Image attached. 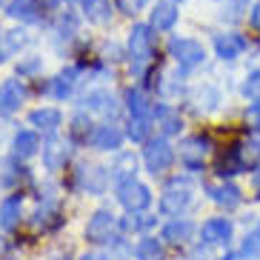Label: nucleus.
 Wrapping results in <instances>:
<instances>
[{"label": "nucleus", "instance_id": "f257e3e1", "mask_svg": "<svg viewBox=\"0 0 260 260\" xmlns=\"http://www.w3.org/2000/svg\"><path fill=\"white\" fill-rule=\"evenodd\" d=\"M152 26L146 23H135L129 31V40H126V54H129V63H132V75L135 77H143L149 72L154 60V35H152Z\"/></svg>", "mask_w": 260, "mask_h": 260}, {"label": "nucleus", "instance_id": "f03ea898", "mask_svg": "<svg viewBox=\"0 0 260 260\" xmlns=\"http://www.w3.org/2000/svg\"><path fill=\"white\" fill-rule=\"evenodd\" d=\"M191 200H194V191H191L189 177H172L166 183V189L160 191L157 212H160L163 217H180V214L191 206Z\"/></svg>", "mask_w": 260, "mask_h": 260}, {"label": "nucleus", "instance_id": "7ed1b4c3", "mask_svg": "<svg viewBox=\"0 0 260 260\" xmlns=\"http://www.w3.org/2000/svg\"><path fill=\"white\" fill-rule=\"evenodd\" d=\"M146 149H143V163H146V172L149 175H166L172 163H175V146L169 143L166 135H157V138H149L146 140Z\"/></svg>", "mask_w": 260, "mask_h": 260}, {"label": "nucleus", "instance_id": "20e7f679", "mask_svg": "<svg viewBox=\"0 0 260 260\" xmlns=\"http://www.w3.org/2000/svg\"><path fill=\"white\" fill-rule=\"evenodd\" d=\"M180 163H183L189 172H200V169L206 166L209 154H212L214 143L209 135H189V138L180 140Z\"/></svg>", "mask_w": 260, "mask_h": 260}, {"label": "nucleus", "instance_id": "39448f33", "mask_svg": "<svg viewBox=\"0 0 260 260\" xmlns=\"http://www.w3.org/2000/svg\"><path fill=\"white\" fill-rule=\"evenodd\" d=\"M169 57L180 69H198L206 63V46L191 38H172L169 40Z\"/></svg>", "mask_w": 260, "mask_h": 260}, {"label": "nucleus", "instance_id": "423d86ee", "mask_svg": "<svg viewBox=\"0 0 260 260\" xmlns=\"http://www.w3.org/2000/svg\"><path fill=\"white\" fill-rule=\"evenodd\" d=\"M115 194H117V203H120L126 212H146V209L152 206V189L146 183H140L138 177L117 183Z\"/></svg>", "mask_w": 260, "mask_h": 260}, {"label": "nucleus", "instance_id": "0eeeda50", "mask_svg": "<svg viewBox=\"0 0 260 260\" xmlns=\"http://www.w3.org/2000/svg\"><path fill=\"white\" fill-rule=\"evenodd\" d=\"M109 180H112L109 169L94 166V163H80L75 169V186L80 191H86V194H103Z\"/></svg>", "mask_w": 260, "mask_h": 260}, {"label": "nucleus", "instance_id": "6e6552de", "mask_svg": "<svg viewBox=\"0 0 260 260\" xmlns=\"http://www.w3.org/2000/svg\"><path fill=\"white\" fill-rule=\"evenodd\" d=\"M117 220H120V217H115L109 209H98V212L89 217V223H86V240H89V243H109V240L115 237Z\"/></svg>", "mask_w": 260, "mask_h": 260}, {"label": "nucleus", "instance_id": "1a4fd4ad", "mask_svg": "<svg viewBox=\"0 0 260 260\" xmlns=\"http://www.w3.org/2000/svg\"><path fill=\"white\" fill-rule=\"evenodd\" d=\"M29 98V89H26L23 80H15V77H9L0 83V115L3 117H12L20 112V106L26 103Z\"/></svg>", "mask_w": 260, "mask_h": 260}, {"label": "nucleus", "instance_id": "9d476101", "mask_svg": "<svg viewBox=\"0 0 260 260\" xmlns=\"http://www.w3.org/2000/svg\"><path fill=\"white\" fill-rule=\"evenodd\" d=\"M232 232H235V223L229 217H209L206 223H200V240L206 246H229Z\"/></svg>", "mask_w": 260, "mask_h": 260}, {"label": "nucleus", "instance_id": "9b49d317", "mask_svg": "<svg viewBox=\"0 0 260 260\" xmlns=\"http://www.w3.org/2000/svg\"><path fill=\"white\" fill-rule=\"evenodd\" d=\"M123 140H126V132H123L117 123H100V126H94L89 143H92L98 152H120Z\"/></svg>", "mask_w": 260, "mask_h": 260}, {"label": "nucleus", "instance_id": "f8f14e48", "mask_svg": "<svg viewBox=\"0 0 260 260\" xmlns=\"http://www.w3.org/2000/svg\"><path fill=\"white\" fill-rule=\"evenodd\" d=\"M209 198H212L214 206L226 209V212H232V209H237L240 203H243V191H240V186H235L232 180H220V183H209L206 186Z\"/></svg>", "mask_w": 260, "mask_h": 260}, {"label": "nucleus", "instance_id": "ddd939ff", "mask_svg": "<svg viewBox=\"0 0 260 260\" xmlns=\"http://www.w3.org/2000/svg\"><path fill=\"white\" fill-rule=\"evenodd\" d=\"M200 226H194V223L189 220V217H172V220L166 223L160 229V240L163 243H169V246H183V243H189L191 237H194V232H198Z\"/></svg>", "mask_w": 260, "mask_h": 260}, {"label": "nucleus", "instance_id": "4468645a", "mask_svg": "<svg viewBox=\"0 0 260 260\" xmlns=\"http://www.w3.org/2000/svg\"><path fill=\"white\" fill-rule=\"evenodd\" d=\"M246 49H249V40H246L243 35H237V31H226V35H217V38H214V54H217L223 63L237 60Z\"/></svg>", "mask_w": 260, "mask_h": 260}, {"label": "nucleus", "instance_id": "2eb2a0df", "mask_svg": "<svg viewBox=\"0 0 260 260\" xmlns=\"http://www.w3.org/2000/svg\"><path fill=\"white\" fill-rule=\"evenodd\" d=\"M80 109H86L89 115H103V117H115L117 112V100L106 89H94V92L80 98Z\"/></svg>", "mask_w": 260, "mask_h": 260}, {"label": "nucleus", "instance_id": "dca6fc26", "mask_svg": "<svg viewBox=\"0 0 260 260\" xmlns=\"http://www.w3.org/2000/svg\"><path fill=\"white\" fill-rule=\"evenodd\" d=\"M152 117H154V123H157L160 135H166V138H172V135H180V129H183V117H180V109L169 106V103H154Z\"/></svg>", "mask_w": 260, "mask_h": 260}, {"label": "nucleus", "instance_id": "f3484780", "mask_svg": "<svg viewBox=\"0 0 260 260\" xmlns=\"http://www.w3.org/2000/svg\"><path fill=\"white\" fill-rule=\"evenodd\" d=\"M69 160V143L57 135H49L46 146H43V166L46 172H60Z\"/></svg>", "mask_w": 260, "mask_h": 260}, {"label": "nucleus", "instance_id": "a211bd4d", "mask_svg": "<svg viewBox=\"0 0 260 260\" xmlns=\"http://www.w3.org/2000/svg\"><path fill=\"white\" fill-rule=\"evenodd\" d=\"M20 214H23V191H12L3 203H0V229L15 232L20 226Z\"/></svg>", "mask_w": 260, "mask_h": 260}, {"label": "nucleus", "instance_id": "6ab92c4d", "mask_svg": "<svg viewBox=\"0 0 260 260\" xmlns=\"http://www.w3.org/2000/svg\"><path fill=\"white\" fill-rule=\"evenodd\" d=\"M60 123H63L60 109L40 106V109H31V112H29V126H35V129L43 132V135H57Z\"/></svg>", "mask_w": 260, "mask_h": 260}, {"label": "nucleus", "instance_id": "aec40b11", "mask_svg": "<svg viewBox=\"0 0 260 260\" xmlns=\"http://www.w3.org/2000/svg\"><path fill=\"white\" fill-rule=\"evenodd\" d=\"M77 77H80V69H77V66H69V69L57 72L54 80H49V94H52L54 100H66L72 92H75Z\"/></svg>", "mask_w": 260, "mask_h": 260}, {"label": "nucleus", "instance_id": "412c9836", "mask_svg": "<svg viewBox=\"0 0 260 260\" xmlns=\"http://www.w3.org/2000/svg\"><path fill=\"white\" fill-rule=\"evenodd\" d=\"M177 3L175 0H160L157 6L152 9V17H149V26H152L154 31H169L172 26L177 23Z\"/></svg>", "mask_w": 260, "mask_h": 260}, {"label": "nucleus", "instance_id": "4be33fe9", "mask_svg": "<svg viewBox=\"0 0 260 260\" xmlns=\"http://www.w3.org/2000/svg\"><path fill=\"white\" fill-rule=\"evenodd\" d=\"M40 149V138H38V129H20L15 132V138H12V154L26 160V157H35Z\"/></svg>", "mask_w": 260, "mask_h": 260}, {"label": "nucleus", "instance_id": "5701e85b", "mask_svg": "<svg viewBox=\"0 0 260 260\" xmlns=\"http://www.w3.org/2000/svg\"><path fill=\"white\" fill-rule=\"evenodd\" d=\"M109 175H112V183H123V180H132V177L138 175V154L135 152H117L115 157V166L109 169Z\"/></svg>", "mask_w": 260, "mask_h": 260}, {"label": "nucleus", "instance_id": "b1692460", "mask_svg": "<svg viewBox=\"0 0 260 260\" xmlns=\"http://www.w3.org/2000/svg\"><path fill=\"white\" fill-rule=\"evenodd\" d=\"M6 15L20 23H38L40 20V3L38 0H12L6 9Z\"/></svg>", "mask_w": 260, "mask_h": 260}, {"label": "nucleus", "instance_id": "393cba45", "mask_svg": "<svg viewBox=\"0 0 260 260\" xmlns=\"http://www.w3.org/2000/svg\"><path fill=\"white\" fill-rule=\"evenodd\" d=\"M157 226V217H152V214H143V212H129L126 217H120L117 220V229L126 232V235H143V232L154 229Z\"/></svg>", "mask_w": 260, "mask_h": 260}, {"label": "nucleus", "instance_id": "a878e982", "mask_svg": "<svg viewBox=\"0 0 260 260\" xmlns=\"http://www.w3.org/2000/svg\"><path fill=\"white\" fill-rule=\"evenodd\" d=\"M29 31L26 29H15V31H6L3 35V40H0V63L3 60H9L12 54H17V52H23L26 46H29Z\"/></svg>", "mask_w": 260, "mask_h": 260}, {"label": "nucleus", "instance_id": "bb28decb", "mask_svg": "<svg viewBox=\"0 0 260 260\" xmlns=\"http://www.w3.org/2000/svg\"><path fill=\"white\" fill-rule=\"evenodd\" d=\"M154 129V117L152 115H129V129H126V138L135 140V143H146L152 138Z\"/></svg>", "mask_w": 260, "mask_h": 260}, {"label": "nucleus", "instance_id": "cd10ccee", "mask_svg": "<svg viewBox=\"0 0 260 260\" xmlns=\"http://www.w3.org/2000/svg\"><path fill=\"white\" fill-rule=\"evenodd\" d=\"M126 109H129V115H152L154 103L146 98V92L140 86H129L126 89Z\"/></svg>", "mask_w": 260, "mask_h": 260}, {"label": "nucleus", "instance_id": "c85d7f7f", "mask_svg": "<svg viewBox=\"0 0 260 260\" xmlns=\"http://www.w3.org/2000/svg\"><path fill=\"white\" fill-rule=\"evenodd\" d=\"M191 103H198V109H203V112H214V109L223 103L220 98V89L217 86H198L194 89V94H191Z\"/></svg>", "mask_w": 260, "mask_h": 260}, {"label": "nucleus", "instance_id": "c756f323", "mask_svg": "<svg viewBox=\"0 0 260 260\" xmlns=\"http://www.w3.org/2000/svg\"><path fill=\"white\" fill-rule=\"evenodd\" d=\"M35 226H54V223H60V206H57V200L52 198H43V203H40L38 209H35Z\"/></svg>", "mask_w": 260, "mask_h": 260}, {"label": "nucleus", "instance_id": "7c9ffc66", "mask_svg": "<svg viewBox=\"0 0 260 260\" xmlns=\"http://www.w3.org/2000/svg\"><path fill=\"white\" fill-rule=\"evenodd\" d=\"M69 132H72V140L75 143H89L92 140V120H89V112L86 109H80L75 117H72V126H69Z\"/></svg>", "mask_w": 260, "mask_h": 260}, {"label": "nucleus", "instance_id": "2f4dec72", "mask_svg": "<svg viewBox=\"0 0 260 260\" xmlns=\"http://www.w3.org/2000/svg\"><path fill=\"white\" fill-rule=\"evenodd\" d=\"M80 6H83V15L92 23H109V17H112L109 0H80Z\"/></svg>", "mask_w": 260, "mask_h": 260}, {"label": "nucleus", "instance_id": "473e14b6", "mask_svg": "<svg viewBox=\"0 0 260 260\" xmlns=\"http://www.w3.org/2000/svg\"><path fill=\"white\" fill-rule=\"evenodd\" d=\"M135 257L138 260H163V240L146 235L143 240H138V246H135Z\"/></svg>", "mask_w": 260, "mask_h": 260}, {"label": "nucleus", "instance_id": "72a5a7b5", "mask_svg": "<svg viewBox=\"0 0 260 260\" xmlns=\"http://www.w3.org/2000/svg\"><path fill=\"white\" fill-rule=\"evenodd\" d=\"M237 254H240V260H254V257H260V220L254 223V229L243 237V243H240Z\"/></svg>", "mask_w": 260, "mask_h": 260}, {"label": "nucleus", "instance_id": "f704fd0d", "mask_svg": "<svg viewBox=\"0 0 260 260\" xmlns=\"http://www.w3.org/2000/svg\"><path fill=\"white\" fill-rule=\"evenodd\" d=\"M240 94L249 103H260V69H252L240 83Z\"/></svg>", "mask_w": 260, "mask_h": 260}, {"label": "nucleus", "instance_id": "c9c22d12", "mask_svg": "<svg viewBox=\"0 0 260 260\" xmlns=\"http://www.w3.org/2000/svg\"><path fill=\"white\" fill-rule=\"evenodd\" d=\"M54 35L63 40H72L77 35V17L72 15V12H66V15L57 17V26H54Z\"/></svg>", "mask_w": 260, "mask_h": 260}, {"label": "nucleus", "instance_id": "e433bc0d", "mask_svg": "<svg viewBox=\"0 0 260 260\" xmlns=\"http://www.w3.org/2000/svg\"><path fill=\"white\" fill-rule=\"evenodd\" d=\"M146 3L149 0H115L117 12H123V15H138V12H143Z\"/></svg>", "mask_w": 260, "mask_h": 260}, {"label": "nucleus", "instance_id": "4c0bfd02", "mask_svg": "<svg viewBox=\"0 0 260 260\" xmlns=\"http://www.w3.org/2000/svg\"><path fill=\"white\" fill-rule=\"evenodd\" d=\"M246 126L260 132V103H249V109H246Z\"/></svg>", "mask_w": 260, "mask_h": 260}, {"label": "nucleus", "instance_id": "58836bf2", "mask_svg": "<svg viewBox=\"0 0 260 260\" xmlns=\"http://www.w3.org/2000/svg\"><path fill=\"white\" fill-rule=\"evenodd\" d=\"M223 6H226L229 17H240L249 9V0H223Z\"/></svg>", "mask_w": 260, "mask_h": 260}, {"label": "nucleus", "instance_id": "ea45409f", "mask_svg": "<svg viewBox=\"0 0 260 260\" xmlns=\"http://www.w3.org/2000/svg\"><path fill=\"white\" fill-rule=\"evenodd\" d=\"M38 69H40V57H35V54H31L29 60H23L20 66H17V72H20V77H23V75H35Z\"/></svg>", "mask_w": 260, "mask_h": 260}, {"label": "nucleus", "instance_id": "a19ab883", "mask_svg": "<svg viewBox=\"0 0 260 260\" xmlns=\"http://www.w3.org/2000/svg\"><path fill=\"white\" fill-rule=\"evenodd\" d=\"M249 26L260 31V0H257V3H252V9H249Z\"/></svg>", "mask_w": 260, "mask_h": 260}, {"label": "nucleus", "instance_id": "79ce46f5", "mask_svg": "<svg viewBox=\"0 0 260 260\" xmlns=\"http://www.w3.org/2000/svg\"><path fill=\"white\" fill-rule=\"evenodd\" d=\"M252 189H254V200H260V163L252 169Z\"/></svg>", "mask_w": 260, "mask_h": 260}, {"label": "nucleus", "instance_id": "37998d69", "mask_svg": "<svg viewBox=\"0 0 260 260\" xmlns=\"http://www.w3.org/2000/svg\"><path fill=\"white\" fill-rule=\"evenodd\" d=\"M77 260H115V257H109V254H103V252H83Z\"/></svg>", "mask_w": 260, "mask_h": 260}, {"label": "nucleus", "instance_id": "c03bdc74", "mask_svg": "<svg viewBox=\"0 0 260 260\" xmlns=\"http://www.w3.org/2000/svg\"><path fill=\"white\" fill-rule=\"evenodd\" d=\"M217 260H240V254H237V252H226L223 257H217Z\"/></svg>", "mask_w": 260, "mask_h": 260}, {"label": "nucleus", "instance_id": "a18cd8bd", "mask_svg": "<svg viewBox=\"0 0 260 260\" xmlns=\"http://www.w3.org/2000/svg\"><path fill=\"white\" fill-rule=\"evenodd\" d=\"M49 260H69V257H66V254H52Z\"/></svg>", "mask_w": 260, "mask_h": 260}, {"label": "nucleus", "instance_id": "49530a36", "mask_svg": "<svg viewBox=\"0 0 260 260\" xmlns=\"http://www.w3.org/2000/svg\"><path fill=\"white\" fill-rule=\"evenodd\" d=\"M3 249H6V243H3V237H0V254H3Z\"/></svg>", "mask_w": 260, "mask_h": 260}, {"label": "nucleus", "instance_id": "de8ad7c7", "mask_svg": "<svg viewBox=\"0 0 260 260\" xmlns=\"http://www.w3.org/2000/svg\"><path fill=\"white\" fill-rule=\"evenodd\" d=\"M66 3H80V0H66Z\"/></svg>", "mask_w": 260, "mask_h": 260}, {"label": "nucleus", "instance_id": "09e8293b", "mask_svg": "<svg viewBox=\"0 0 260 260\" xmlns=\"http://www.w3.org/2000/svg\"><path fill=\"white\" fill-rule=\"evenodd\" d=\"M3 35H6V31H3V29H0V40H3Z\"/></svg>", "mask_w": 260, "mask_h": 260}, {"label": "nucleus", "instance_id": "8fccbe9b", "mask_svg": "<svg viewBox=\"0 0 260 260\" xmlns=\"http://www.w3.org/2000/svg\"><path fill=\"white\" fill-rule=\"evenodd\" d=\"M0 3H6V0H0Z\"/></svg>", "mask_w": 260, "mask_h": 260}, {"label": "nucleus", "instance_id": "3c124183", "mask_svg": "<svg viewBox=\"0 0 260 260\" xmlns=\"http://www.w3.org/2000/svg\"><path fill=\"white\" fill-rule=\"evenodd\" d=\"M175 3H177V0H175Z\"/></svg>", "mask_w": 260, "mask_h": 260}]
</instances>
